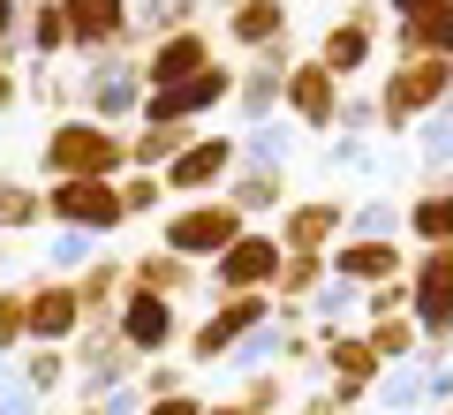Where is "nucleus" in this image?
<instances>
[{"mask_svg":"<svg viewBox=\"0 0 453 415\" xmlns=\"http://www.w3.org/2000/svg\"><path fill=\"white\" fill-rule=\"evenodd\" d=\"M288 68H295V38H280V46L250 53V68H234V98H226L234 136H242V128L280 121V83H288Z\"/></svg>","mask_w":453,"mask_h":415,"instance_id":"11","label":"nucleus"},{"mask_svg":"<svg viewBox=\"0 0 453 415\" xmlns=\"http://www.w3.org/2000/svg\"><path fill=\"white\" fill-rule=\"evenodd\" d=\"M61 16H68V53L76 61H98V53H136V0H61Z\"/></svg>","mask_w":453,"mask_h":415,"instance_id":"14","label":"nucleus"},{"mask_svg":"<svg viewBox=\"0 0 453 415\" xmlns=\"http://www.w3.org/2000/svg\"><path fill=\"white\" fill-rule=\"evenodd\" d=\"M386 31H393V16L378 8V0H348L333 23H325V38H318V53L310 61L325 68V76H340V83H356L363 68L386 53Z\"/></svg>","mask_w":453,"mask_h":415,"instance_id":"5","label":"nucleus"},{"mask_svg":"<svg viewBox=\"0 0 453 415\" xmlns=\"http://www.w3.org/2000/svg\"><path fill=\"white\" fill-rule=\"evenodd\" d=\"M46 189V227H68V234H121L129 211H121V181H38Z\"/></svg>","mask_w":453,"mask_h":415,"instance_id":"9","label":"nucleus"},{"mask_svg":"<svg viewBox=\"0 0 453 415\" xmlns=\"http://www.w3.org/2000/svg\"><path fill=\"white\" fill-rule=\"evenodd\" d=\"M234 166H242V136H234V128H196L189 144H181V159L166 166L159 181H166L174 204H189V196H219Z\"/></svg>","mask_w":453,"mask_h":415,"instance_id":"8","label":"nucleus"},{"mask_svg":"<svg viewBox=\"0 0 453 415\" xmlns=\"http://www.w3.org/2000/svg\"><path fill=\"white\" fill-rule=\"evenodd\" d=\"M68 363H76V400H113V393L136 385L144 355L121 340V325H83L76 348H68Z\"/></svg>","mask_w":453,"mask_h":415,"instance_id":"6","label":"nucleus"},{"mask_svg":"<svg viewBox=\"0 0 453 415\" xmlns=\"http://www.w3.org/2000/svg\"><path fill=\"white\" fill-rule=\"evenodd\" d=\"M23 8H38V0H23Z\"/></svg>","mask_w":453,"mask_h":415,"instance_id":"51","label":"nucleus"},{"mask_svg":"<svg viewBox=\"0 0 453 415\" xmlns=\"http://www.w3.org/2000/svg\"><path fill=\"white\" fill-rule=\"evenodd\" d=\"M295 415H348V408H340V400L318 385V393H303V400H295Z\"/></svg>","mask_w":453,"mask_h":415,"instance_id":"47","label":"nucleus"},{"mask_svg":"<svg viewBox=\"0 0 453 415\" xmlns=\"http://www.w3.org/2000/svg\"><path fill=\"white\" fill-rule=\"evenodd\" d=\"M401 242H416V250H446L453 242V181H423L401 204Z\"/></svg>","mask_w":453,"mask_h":415,"instance_id":"24","label":"nucleus"},{"mask_svg":"<svg viewBox=\"0 0 453 415\" xmlns=\"http://www.w3.org/2000/svg\"><path fill=\"white\" fill-rule=\"evenodd\" d=\"M408 257H416L408 242H356L348 234L333 250V280H348V288L371 295V288H386V280H408Z\"/></svg>","mask_w":453,"mask_h":415,"instance_id":"20","label":"nucleus"},{"mask_svg":"<svg viewBox=\"0 0 453 415\" xmlns=\"http://www.w3.org/2000/svg\"><path fill=\"white\" fill-rule=\"evenodd\" d=\"M91 257H98L91 234H68V227H53V250H46V272H53V280H76Z\"/></svg>","mask_w":453,"mask_h":415,"instance_id":"38","label":"nucleus"},{"mask_svg":"<svg viewBox=\"0 0 453 415\" xmlns=\"http://www.w3.org/2000/svg\"><path fill=\"white\" fill-rule=\"evenodd\" d=\"M136 393H144V400H166V393H189V370H181L174 355H166V363H144V370H136Z\"/></svg>","mask_w":453,"mask_h":415,"instance_id":"40","label":"nucleus"},{"mask_svg":"<svg viewBox=\"0 0 453 415\" xmlns=\"http://www.w3.org/2000/svg\"><path fill=\"white\" fill-rule=\"evenodd\" d=\"M76 333H83L76 280L38 272V280H31V348H76Z\"/></svg>","mask_w":453,"mask_h":415,"instance_id":"18","label":"nucleus"},{"mask_svg":"<svg viewBox=\"0 0 453 415\" xmlns=\"http://www.w3.org/2000/svg\"><path fill=\"white\" fill-rule=\"evenodd\" d=\"M23 23H31V8L0 0V61H23Z\"/></svg>","mask_w":453,"mask_h":415,"instance_id":"43","label":"nucleus"},{"mask_svg":"<svg viewBox=\"0 0 453 415\" xmlns=\"http://www.w3.org/2000/svg\"><path fill=\"white\" fill-rule=\"evenodd\" d=\"M219 38L234 53H265V46H280V38H295V0H242L234 16H219Z\"/></svg>","mask_w":453,"mask_h":415,"instance_id":"22","label":"nucleus"},{"mask_svg":"<svg viewBox=\"0 0 453 415\" xmlns=\"http://www.w3.org/2000/svg\"><path fill=\"white\" fill-rule=\"evenodd\" d=\"M46 227V189L0 166V234H38Z\"/></svg>","mask_w":453,"mask_h":415,"instance_id":"29","label":"nucleus"},{"mask_svg":"<svg viewBox=\"0 0 453 415\" xmlns=\"http://www.w3.org/2000/svg\"><path fill=\"white\" fill-rule=\"evenodd\" d=\"M446 113H453V98H446Z\"/></svg>","mask_w":453,"mask_h":415,"instance_id":"52","label":"nucleus"},{"mask_svg":"<svg viewBox=\"0 0 453 415\" xmlns=\"http://www.w3.org/2000/svg\"><path fill=\"white\" fill-rule=\"evenodd\" d=\"M68 415H113V408H106V400H76V408H68Z\"/></svg>","mask_w":453,"mask_h":415,"instance_id":"48","label":"nucleus"},{"mask_svg":"<svg viewBox=\"0 0 453 415\" xmlns=\"http://www.w3.org/2000/svg\"><path fill=\"white\" fill-rule=\"evenodd\" d=\"M363 340L378 348V363H416L423 355V333H416V318H378V325H363Z\"/></svg>","mask_w":453,"mask_h":415,"instance_id":"33","label":"nucleus"},{"mask_svg":"<svg viewBox=\"0 0 453 415\" xmlns=\"http://www.w3.org/2000/svg\"><path fill=\"white\" fill-rule=\"evenodd\" d=\"M273 242L280 250H318V257H333L340 242H348V196L340 189H310V196H295L288 211L273 219Z\"/></svg>","mask_w":453,"mask_h":415,"instance_id":"12","label":"nucleus"},{"mask_svg":"<svg viewBox=\"0 0 453 415\" xmlns=\"http://www.w3.org/2000/svg\"><path fill=\"white\" fill-rule=\"evenodd\" d=\"M144 68H136V53H98V61L76 68V113L83 121H106V128H136V113H144Z\"/></svg>","mask_w":453,"mask_h":415,"instance_id":"3","label":"nucleus"},{"mask_svg":"<svg viewBox=\"0 0 453 415\" xmlns=\"http://www.w3.org/2000/svg\"><path fill=\"white\" fill-rule=\"evenodd\" d=\"M121 340H129L144 363H166V355L181 348V333H189V318H181V303H159V295H129L121 303Z\"/></svg>","mask_w":453,"mask_h":415,"instance_id":"16","label":"nucleus"},{"mask_svg":"<svg viewBox=\"0 0 453 415\" xmlns=\"http://www.w3.org/2000/svg\"><path fill=\"white\" fill-rule=\"evenodd\" d=\"M23 61H46V68L68 61V16H61V0H38V8H31V23H23Z\"/></svg>","mask_w":453,"mask_h":415,"instance_id":"30","label":"nucleus"},{"mask_svg":"<svg viewBox=\"0 0 453 415\" xmlns=\"http://www.w3.org/2000/svg\"><path fill=\"white\" fill-rule=\"evenodd\" d=\"M348 234H356V242H401V204H393V196H363V204H348Z\"/></svg>","mask_w":453,"mask_h":415,"instance_id":"35","label":"nucleus"},{"mask_svg":"<svg viewBox=\"0 0 453 415\" xmlns=\"http://www.w3.org/2000/svg\"><path fill=\"white\" fill-rule=\"evenodd\" d=\"M196 23H204V0H136L129 31H136V53H144L159 38H174V31H196Z\"/></svg>","mask_w":453,"mask_h":415,"instance_id":"27","label":"nucleus"},{"mask_svg":"<svg viewBox=\"0 0 453 415\" xmlns=\"http://www.w3.org/2000/svg\"><path fill=\"white\" fill-rule=\"evenodd\" d=\"M219 196L242 211L250 227H257V219H280V211L295 204V166H234Z\"/></svg>","mask_w":453,"mask_h":415,"instance_id":"19","label":"nucleus"},{"mask_svg":"<svg viewBox=\"0 0 453 415\" xmlns=\"http://www.w3.org/2000/svg\"><path fill=\"white\" fill-rule=\"evenodd\" d=\"M280 265H288V250L273 242V227H250L234 250H219V257L204 265V288H211V295H273Z\"/></svg>","mask_w":453,"mask_h":415,"instance_id":"10","label":"nucleus"},{"mask_svg":"<svg viewBox=\"0 0 453 415\" xmlns=\"http://www.w3.org/2000/svg\"><path fill=\"white\" fill-rule=\"evenodd\" d=\"M295 144H303V128H295V121L242 128V166H295Z\"/></svg>","mask_w":453,"mask_h":415,"instance_id":"32","label":"nucleus"},{"mask_svg":"<svg viewBox=\"0 0 453 415\" xmlns=\"http://www.w3.org/2000/svg\"><path fill=\"white\" fill-rule=\"evenodd\" d=\"M16 106H23V68L0 61V113H16Z\"/></svg>","mask_w":453,"mask_h":415,"instance_id":"46","label":"nucleus"},{"mask_svg":"<svg viewBox=\"0 0 453 415\" xmlns=\"http://www.w3.org/2000/svg\"><path fill=\"white\" fill-rule=\"evenodd\" d=\"M408 318H416L423 348L453 355V242L446 250H416L408 257Z\"/></svg>","mask_w":453,"mask_h":415,"instance_id":"7","label":"nucleus"},{"mask_svg":"<svg viewBox=\"0 0 453 415\" xmlns=\"http://www.w3.org/2000/svg\"><path fill=\"white\" fill-rule=\"evenodd\" d=\"M325 166H333V174H371V166H378V151H371V136L340 128V136H333V151H325Z\"/></svg>","mask_w":453,"mask_h":415,"instance_id":"39","label":"nucleus"},{"mask_svg":"<svg viewBox=\"0 0 453 415\" xmlns=\"http://www.w3.org/2000/svg\"><path fill=\"white\" fill-rule=\"evenodd\" d=\"M446 181H453V174H446Z\"/></svg>","mask_w":453,"mask_h":415,"instance_id":"53","label":"nucleus"},{"mask_svg":"<svg viewBox=\"0 0 453 415\" xmlns=\"http://www.w3.org/2000/svg\"><path fill=\"white\" fill-rule=\"evenodd\" d=\"M129 295H136V288H129V257H121V250H98L91 265L76 272V303H83V325H113Z\"/></svg>","mask_w":453,"mask_h":415,"instance_id":"21","label":"nucleus"},{"mask_svg":"<svg viewBox=\"0 0 453 415\" xmlns=\"http://www.w3.org/2000/svg\"><path fill=\"white\" fill-rule=\"evenodd\" d=\"M378 318H408V280H386V288L363 295V325H378Z\"/></svg>","mask_w":453,"mask_h":415,"instance_id":"42","label":"nucleus"},{"mask_svg":"<svg viewBox=\"0 0 453 415\" xmlns=\"http://www.w3.org/2000/svg\"><path fill=\"white\" fill-rule=\"evenodd\" d=\"M393 23H416V16H438V8H453V0H378Z\"/></svg>","mask_w":453,"mask_h":415,"instance_id":"45","label":"nucleus"},{"mask_svg":"<svg viewBox=\"0 0 453 415\" xmlns=\"http://www.w3.org/2000/svg\"><path fill=\"white\" fill-rule=\"evenodd\" d=\"M340 128L371 136V128H378V91H356V83H348V98H340ZM340 128H333V136H340Z\"/></svg>","mask_w":453,"mask_h":415,"instance_id":"41","label":"nucleus"},{"mask_svg":"<svg viewBox=\"0 0 453 415\" xmlns=\"http://www.w3.org/2000/svg\"><path fill=\"white\" fill-rule=\"evenodd\" d=\"M280 408H288V378H280V370H257V378H242L234 393L204 400V415H280Z\"/></svg>","mask_w":453,"mask_h":415,"instance_id":"28","label":"nucleus"},{"mask_svg":"<svg viewBox=\"0 0 453 415\" xmlns=\"http://www.w3.org/2000/svg\"><path fill=\"white\" fill-rule=\"evenodd\" d=\"M340 98H348V83L325 76V68L303 53V61L288 68V83H280V121H295L303 136H333L340 128Z\"/></svg>","mask_w":453,"mask_h":415,"instance_id":"13","label":"nucleus"},{"mask_svg":"<svg viewBox=\"0 0 453 415\" xmlns=\"http://www.w3.org/2000/svg\"><path fill=\"white\" fill-rule=\"evenodd\" d=\"M31 348V288H0V363Z\"/></svg>","mask_w":453,"mask_h":415,"instance_id":"36","label":"nucleus"},{"mask_svg":"<svg viewBox=\"0 0 453 415\" xmlns=\"http://www.w3.org/2000/svg\"><path fill=\"white\" fill-rule=\"evenodd\" d=\"M129 288L136 295H159V303H189L196 288H204V265H189V257H174V250H136L129 257Z\"/></svg>","mask_w":453,"mask_h":415,"instance_id":"23","label":"nucleus"},{"mask_svg":"<svg viewBox=\"0 0 453 415\" xmlns=\"http://www.w3.org/2000/svg\"><path fill=\"white\" fill-rule=\"evenodd\" d=\"M144 415H204V393H166V400H144Z\"/></svg>","mask_w":453,"mask_h":415,"instance_id":"44","label":"nucleus"},{"mask_svg":"<svg viewBox=\"0 0 453 415\" xmlns=\"http://www.w3.org/2000/svg\"><path fill=\"white\" fill-rule=\"evenodd\" d=\"M386 46H393V61H453V8L416 16V23H393Z\"/></svg>","mask_w":453,"mask_h":415,"instance_id":"25","label":"nucleus"},{"mask_svg":"<svg viewBox=\"0 0 453 415\" xmlns=\"http://www.w3.org/2000/svg\"><path fill=\"white\" fill-rule=\"evenodd\" d=\"M38 174L46 181H121L129 174V128H106V121H53L38 136Z\"/></svg>","mask_w":453,"mask_h":415,"instance_id":"1","label":"nucleus"},{"mask_svg":"<svg viewBox=\"0 0 453 415\" xmlns=\"http://www.w3.org/2000/svg\"><path fill=\"white\" fill-rule=\"evenodd\" d=\"M136 68H144V91H174V83L219 68V38H211L204 23H196V31H174V38H159V46L136 53Z\"/></svg>","mask_w":453,"mask_h":415,"instance_id":"15","label":"nucleus"},{"mask_svg":"<svg viewBox=\"0 0 453 415\" xmlns=\"http://www.w3.org/2000/svg\"><path fill=\"white\" fill-rule=\"evenodd\" d=\"M16 385L38 400V408H53V400L76 385V363H68V348H23L16 355Z\"/></svg>","mask_w":453,"mask_h":415,"instance_id":"26","label":"nucleus"},{"mask_svg":"<svg viewBox=\"0 0 453 415\" xmlns=\"http://www.w3.org/2000/svg\"><path fill=\"white\" fill-rule=\"evenodd\" d=\"M378 408L386 415H423V363H393L386 378H378Z\"/></svg>","mask_w":453,"mask_h":415,"instance_id":"34","label":"nucleus"},{"mask_svg":"<svg viewBox=\"0 0 453 415\" xmlns=\"http://www.w3.org/2000/svg\"><path fill=\"white\" fill-rule=\"evenodd\" d=\"M31 415H68V408H31Z\"/></svg>","mask_w":453,"mask_h":415,"instance_id":"50","label":"nucleus"},{"mask_svg":"<svg viewBox=\"0 0 453 415\" xmlns=\"http://www.w3.org/2000/svg\"><path fill=\"white\" fill-rule=\"evenodd\" d=\"M378 378H386V363H378V348L363 333L325 340V393H333L340 408H363V400L378 393Z\"/></svg>","mask_w":453,"mask_h":415,"instance_id":"17","label":"nucleus"},{"mask_svg":"<svg viewBox=\"0 0 453 415\" xmlns=\"http://www.w3.org/2000/svg\"><path fill=\"white\" fill-rule=\"evenodd\" d=\"M23 98L46 106L53 121H68V113H76V76H61V68H46V61H23Z\"/></svg>","mask_w":453,"mask_h":415,"instance_id":"31","label":"nucleus"},{"mask_svg":"<svg viewBox=\"0 0 453 415\" xmlns=\"http://www.w3.org/2000/svg\"><path fill=\"white\" fill-rule=\"evenodd\" d=\"M257 325H273V295H211V310L181 333V363L189 370H219Z\"/></svg>","mask_w":453,"mask_h":415,"instance_id":"2","label":"nucleus"},{"mask_svg":"<svg viewBox=\"0 0 453 415\" xmlns=\"http://www.w3.org/2000/svg\"><path fill=\"white\" fill-rule=\"evenodd\" d=\"M166 204H174V196H166L159 174H121V211H129V227L136 219H166Z\"/></svg>","mask_w":453,"mask_h":415,"instance_id":"37","label":"nucleus"},{"mask_svg":"<svg viewBox=\"0 0 453 415\" xmlns=\"http://www.w3.org/2000/svg\"><path fill=\"white\" fill-rule=\"evenodd\" d=\"M242 234H250V219L226 196H189V204H166V219H159V250L189 257V265H211V257L234 250Z\"/></svg>","mask_w":453,"mask_h":415,"instance_id":"4","label":"nucleus"},{"mask_svg":"<svg viewBox=\"0 0 453 415\" xmlns=\"http://www.w3.org/2000/svg\"><path fill=\"white\" fill-rule=\"evenodd\" d=\"M204 8H219V16H234V8H242V0H204Z\"/></svg>","mask_w":453,"mask_h":415,"instance_id":"49","label":"nucleus"}]
</instances>
